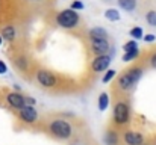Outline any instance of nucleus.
I'll use <instances>...</instances> for the list:
<instances>
[{
    "instance_id": "f257e3e1",
    "label": "nucleus",
    "mask_w": 156,
    "mask_h": 145,
    "mask_svg": "<svg viewBox=\"0 0 156 145\" xmlns=\"http://www.w3.org/2000/svg\"><path fill=\"white\" fill-rule=\"evenodd\" d=\"M40 130L58 142L68 144L82 133L88 132V127L87 123L79 116L62 112H49L43 113Z\"/></svg>"
},
{
    "instance_id": "f03ea898",
    "label": "nucleus",
    "mask_w": 156,
    "mask_h": 145,
    "mask_svg": "<svg viewBox=\"0 0 156 145\" xmlns=\"http://www.w3.org/2000/svg\"><path fill=\"white\" fill-rule=\"evenodd\" d=\"M144 67L136 64L129 67L127 70H124L120 76H117L114 85H112V94L114 95H127L130 97L133 89L136 88L138 82L141 80L143 74H144Z\"/></svg>"
},
{
    "instance_id": "7ed1b4c3",
    "label": "nucleus",
    "mask_w": 156,
    "mask_h": 145,
    "mask_svg": "<svg viewBox=\"0 0 156 145\" xmlns=\"http://www.w3.org/2000/svg\"><path fill=\"white\" fill-rule=\"evenodd\" d=\"M130 121H132V101H130V97L114 95L111 124L115 129L123 130V129L130 126Z\"/></svg>"
},
{
    "instance_id": "20e7f679",
    "label": "nucleus",
    "mask_w": 156,
    "mask_h": 145,
    "mask_svg": "<svg viewBox=\"0 0 156 145\" xmlns=\"http://www.w3.org/2000/svg\"><path fill=\"white\" fill-rule=\"evenodd\" d=\"M34 80L38 88H41L43 91H47V92H55L62 86L61 77L55 71L47 70V68H37L34 71Z\"/></svg>"
},
{
    "instance_id": "39448f33",
    "label": "nucleus",
    "mask_w": 156,
    "mask_h": 145,
    "mask_svg": "<svg viewBox=\"0 0 156 145\" xmlns=\"http://www.w3.org/2000/svg\"><path fill=\"white\" fill-rule=\"evenodd\" d=\"M88 40H90V50L96 54H108L111 50V43L108 38V32L102 27H94L88 32Z\"/></svg>"
},
{
    "instance_id": "423d86ee",
    "label": "nucleus",
    "mask_w": 156,
    "mask_h": 145,
    "mask_svg": "<svg viewBox=\"0 0 156 145\" xmlns=\"http://www.w3.org/2000/svg\"><path fill=\"white\" fill-rule=\"evenodd\" d=\"M15 112H17V119L23 127L32 129V130H40L43 115L40 113V110L35 106L26 104V106H23L21 109H18Z\"/></svg>"
},
{
    "instance_id": "0eeeda50",
    "label": "nucleus",
    "mask_w": 156,
    "mask_h": 145,
    "mask_svg": "<svg viewBox=\"0 0 156 145\" xmlns=\"http://www.w3.org/2000/svg\"><path fill=\"white\" fill-rule=\"evenodd\" d=\"M79 21H80V17H79V14L76 12V11H73L71 8L70 9H64V11H61L58 15H56V23L62 27V29H74V27H77V24H79Z\"/></svg>"
},
{
    "instance_id": "6e6552de",
    "label": "nucleus",
    "mask_w": 156,
    "mask_h": 145,
    "mask_svg": "<svg viewBox=\"0 0 156 145\" xmlns=\"http://www.w3.org/2000/svg\"><path fill=\"white\" fill-rule=\"evenodd\" d=\"M144 142H146L144 133L130 127L120 130V145H143Z\"/></svg>"
},
{
    "instance_id": "1a4fd4ad",
    "label": "nucleus",
    "mask_w": 156,
    "mask_h": 145,
    "mask_svg": "<svg viewBox=\"0 0 156 145\" xmlns=\"http://www.w3.org/2000/svg\"><path fill=\"white\" fill-rule=\"evenodd\" d=\"M5 100H6L8 106H9V107H12L14 110H18V109H21L23 106H26V104H27L26 97L23 95V94H20V92H14V91L8 92L6 97H5Z\"/></svg>"
},
{
    "instance_id": "9d476101",
    "label": "nucleus",
    "mask_w": 156,
    "mask_h": 145,
    "mask_svg": "<svg viewBox=\"0 0 156 145\" xmlns=\"http://www.w3.org/2000/svg\"><path fill=\"white\" fill-rule=\"evenodd\" d=\"M109 64H111V56H109V54L96 56V57L91 60V71H93V73H103L105 70H108Z\"/></svg>"
},
{
    "instance_id": "9b49d317",
    "label": "nucleus",
    "mask_w": 156,
    "mask_h": 145,
    "mask_svg": "<svg viewBox=\"0 0 156 145\" xmlns=\"http://www.w3.org/2000/svg\"><path fill=\"white\" fill-rule=\"evenodd\" d=\"M105 145H120V130L115 129L112 124H109L103 135Z\"/></svg>"
},
{
    "instance_id": "f8f14e48",
    "label": "nucleus",
    "mask_w": 156,
    "mask_h": 145,
    "mask_svg": "<svg viewBox=\"0 0 156 145\" xmlns=\"http://www.w3.org/2000/svg\"><path fill=\"white\" fill-rule=\"evenodd\" d=\"M68 145H99V144H97V141L91 136V133H90V130H88V132L82 133L80 136H77L76 139H73L71 142H68Z\"/></svg>"
},
{
    "instance_id": "ddd939ff",
    "label": "nucleus",
    "mask_w": 156,
    "mask_h": 145,
    "mask_svg": "<svg viewBox=\"0 0 156 145\" xmlns=\"http://www.w3.org/2000/svg\"><path fill=\"white\" fill-rule=\"evenodd\" d=\"M14 64H15V67H17L18 71H21V73H27L29 71V59L26 56H18L14 60Z\"/></svg>"
},
{
    "instance_id": "4468645a",
    "label": "nucleus",
    "mask_w": 156,
    "mask_h": 145,
    "mask_svg": "<svg viewBox=\"0 0 156 145\" xmlns=\"http://www.w3.org/2000/svg\"><path fill=\"white\" fill-rule=\"evenodd\" d=\"M118 5L126 12H133L136 8V0H118Z\"/></svg>"
},
{
    "instance_id": "2eb2a0df",
    "label": "nucleus",
    "mask_w": 156,
    "mask_h": 145,
    "mask_svg": "<svg viewBox=\"0 0 156 145\" xmlns=\"http://www.w3.org/2000/svg\"><path fill=\"white\" fill-rule=\"evenodd\" d=\"M15 27L14 26H6V27H3L2 29V38H5V40H8V41H12L14 38H15Z\"/></svg>"
},
{
    "instance_id": "dca6fc26",
    "label": "nucleus",
    "mask_w": 156,
    "mask_h": 145,
    "mask_svg": "<svg viewBox=\"0 0 156 145\" xmlns=\"http://www.w3.org/2000/svg\"><path fill=\"white\" fill-rule=\"evenodd\" d=\"M105 17H106L108 20H111V21H117V20L120 18V14H118L117 9H108V11L105 12Z\"/></svg>"
},
{
    "instance_id": "f3484780",
    "label": "nucleus",
    "mask_w": 156,
    "mask_h": 145,
    "mask_svg": "<svg viewBox=\"0 0 156 145\" xmlns=\"http://www.w3.org/2000/svg\"><path fill=\"white\" fill-rule=\"evenodd\" d=\"M146 21L149 23V26H155L156 27V11H149L146 14Z\"/></svg>"
},
{
    "instance_id": "a211bd4d",
    "label": "nucleus",
    "mask_w": 156,
    "mask_h": 145,
    "mask_svg": "<svg viewBox=\"0 0 156 145\" xmlns=\"http://www.w3.org/2000/svg\"><path fill=\"white\" fill-rule=\"evenodd\" d=\"M140 54V50H133V51H126V54L123 56V60H126V62H129V60H132V59H135L136 56Z\"/></svg>"
},
{
    "instance_id": "6ab92c4d",
    "label": "nucleus",
    "mask_w": 156,
    "mask_h": 145,
    "mask_svg": "<svg viewBox=\"0 0 156 145\" xmlns=\"http://www.w3.org/2000/svg\"><path fill=\"white\" fill-rule=\"evenodd\" d=\"M147 64H149V67H150V68L156 70V50L155 51H152V53L149 54V57H147Z\"/></svg>"
},
{
    "instance_id": "aec40b11",
    "label": "nucleus",
    "mask_w": 156,
    "mask_h": 145,
    "mask_svg": "<svg viewBox=\"0 0 156 145\" xmlns=\"http://www.w3.org/2000/svg\"><path fill=\"white\" fill-rule=\"evenodd\" d=\"M108 106V95L106 94H100V100H99V107L102 109V110H105V107Z\"/></svg>"
},
{
    "instance_id": "412c9836",
    "label": "nucleus",
    "mask_w": 156,
    "mask_h": 145,
    "mask_svg": "<svg viewBox=\"0 0 156 145\" xmlns=\"http://www.w3.org/2000/svg\"><path fill=\"white\" fill-rule=\"evenodd\" d=\"M133 50H138V46L135 41H129L124 44V51H133Z\"/></svg>"
},
{
    "instance_id": "4be33fe9",
    "label": "nucleus",
    "mask_w": 156,
    "mask_h": 145,
    "mask_svg": "<svg viewBox=\"0 0 156 145\" xmlns=\"http://www.w3.org/2000/svg\"><path fill=\"white\" fill-rule=\"evenodd\" d=\"M130 36H133V38H143V29L141 27H133L130 30Z\"/></svg>"
},
{
    "instance_id": "5701e85b",
    "label": "nucleus",
    "mask_w": 156,
    "mask_h": 145,
    "mask_svg": "<svg viewBox=\"0 0 156 145\" xmlns=\"http://www.w3.org/2000/svg\"><path fill=\"white\" fill-rule=\"evenodd\" d=\"M114 76H115V71H114V70H109V71L106 73V76L103 77V82H105V83H108V82H109Z\"/></svg>"
},
{
    "instance_id": "b1692460",
    "label": "nucleus",
    "mask_w": 156,
    "mask_h": 145,
    "mask_svg": "<svg viewBox=\"0 0 156 145\" xmlns=\"http://www.w3.org/2000/svg\"><path fill=\"white\" fill-rule=\"evenodd\" d=\"M82 8H83V5H82L80 2H74V3L71 5V9H73V11H76V9H82Z\"/></svg>"
},
{
    "instance_id": "393cba45",
    "label": "nucleus",
    "mask_w": 156,
    "mask_h": 145,
    "mask_svg": "<svg viewBox=\"0 0 156 145\" xmlns=\"http://www.w3.org/2000/svg\"><path fill=\"white\" fill-rule=\"evenodd\" d=\"M147 43H152V41H155V35H146V38H144Z\"/></svg>"
},
{
    "instance_id": "a878e982",
    "label": "nucleus",
    "mask_w": 156,
    "mask_h": 145,
    "mask_svg": "<svg viewBox=\"0 0 156 145\" xmlns=\"http://www.w3.org/2000/svg\"><path fill=\"white\" fill-rule=\"evenodd\" d=\"M3 73H6V65L0 60V74H3Z\"/></svg>"
},
{
    "instance_id": "bb28decb",
    "label": "nucleus",
    "mask_w": 156,
    "mask_h": 145,
    "mask_svg": "<svg viewBox=\"0 0 156 145\" xmlns=\"http://www.w3.org/2000/svg\"><path fill=\"white\" fill-rule=\"evenodd\" d=\"M152 145H156V136L153 138V141H152Z\"/></svg>"
},
{
    "instance_id": "cd10ccee",
    "label": "nucleus",
    "mask_w": 156,
    "mask_h": 145,
    "mask_svg": "<svg viewBox=\"0 0 156 145\" xmlns=\"http://www.w3.org/2000/svg\"><path fill=\"white\" fill-rule=\"evenodd\" d=\"M0 44H2V36H0Z\"/></svg>"
}]
</instances>
